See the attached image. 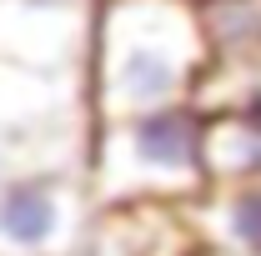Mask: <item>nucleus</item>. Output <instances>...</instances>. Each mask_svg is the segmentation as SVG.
<instances>
[{"instance_id": "f257e3e1", "label": "nucleus", "mask_w": 261, "mask_h": 256, "mask_svg": "<svg viewBox=\"0 0 261 256\" xmlns=\"http://www.w3.org/2000/svg\"><path fill=\"white\" fill-rule=\"evenodd\" d=\"M211 31L206 10L191 0H100L86 100L91 121H126L146 111L196 106L211 75Z\"/></svg>"}, {"instance_id": "f03ea898", "label": "nucleus", "mask_w": 261, "mask_h": 256, "mask_svg": "<svg viewBox=\"0 0 261 256\" xmlns=\"http://www.w3.org/2000/svg\"><path fill=\"white\" fill-rule=\"evenodd\" d=\"M206 141H211V116L201 106H171L96 126L86 166L96 206H136V201L196 206L216 186Z\"/></svg>"}, {"instance_id": "7ed1b4c3", "label": "nucleus", "mask_w": 261, "mask_h": 256, "mask_svg": "<svg viewBox=\"0 0 261 256\" xmlns=\"http://www.w3.org/2000/svg\"><path fill=\"white\" fill-rule=\"evenodd\" d=\"M86 171H31L0 186V256H86L96 231Z\"/></svg>"}, {"instance_id": "20e7f679", "label": "nucleus", "mask_w": 261, "mask_h": 256, "mask_svg": "<svg viewBox=\"0 0 261 256\" xmlns=\"http://www.w3.org/2000/svg\"><path fill=\"white\" fill-rule=\"evenodd\" d=\"M100 0H0V56L40 75H86Z\"/></svg>"}, {"instance_id": "39448f33", "label": "nucleus", "mask_w": 261, "mask_h": 256, "mask_svg": "<svg viewBox=\"0 0 261 256\" xmlns=\"http://www.w3.org/2000/svg\"><path fill=\"white\" fill-rule=\"evenodd\" d=\"M196 251H201V231L191 221V206L136 201V206H100L86 256H196Z\"/></svg>"}, {"instance_id": "423d86ee", "label": "nucleus", "mask_w": 261, "mask_h": 256, "mask_svg": "<svg viewBox=\"0 0 261 256\" xmlns=\"http://www.w3.org/2000/svg\"><path fill=\"white\" fill-rule=\"evenodd\" d=\"M91 111L56 116V121H25L0 126V186L31 171H86L91 166Z\"/></svg>"}, {"instance_id": "0eeeda50", "label": "nucleus", "mask_w": 261, "mask_h": 256, "mask_svg": "<svg viewBox=\"0 0 261 256\" xmlns=\"http://www.w3.org/2000/svg\"><path fill=\"white\" fill-rule=\"evenodd\" d=\"M201 246L261 256V181H216L191 206Z\"/></svg>"}, {"instance_id": "6e6552de", "label": "nucleus", "mask_w": 261, "mask_h": 256, "mask_svg": "<svg viewBox=\"0 0 261 256\" xmlns=\"http://www.w3.org/2000/svg\"><path fill=\"white\" fill-rule=\"evenodd\" d=\"M91 111L86 75H40L0 56V126H25V121H56Z\"/></svg>"}, {"instance_id": "1a4fd4ad", "label": "nucleus", "mask_w": 261, "mask_h": 256, "mask_svg": "<svg viewBox=\"0 0 261 256\" xmlns=\"http://www.w3.org/2000/svg\"><path fill=\"white\" fill-rule=\"evenodd\" d=\"M206 31H211V65H236V70H256L261 65V0H226L206 10Z\"/></svg>"}, {"instance_id": "9d476101", "label": "nucleus", "mask_w": 261, "mask_h": 256, "mask_svg": "<svg viewBox=\"0 0 261 256\" xmlns=\"http://www.w3.org/2000/svg\"><path fill=\"white\" fill-rule=\"evenodd\" d=\"M206 161H211V181H261V131L231 116H211Z\"/></svg>"}, {"instance_id": "9b49d317", "label": "nucleus", "mask_w": 261, "mask_h": 256, "mask_svg": "<svg viewBox=\"0 0 261 256\" xmlns=\"http://www.w3.org/2000/svg\"><path fill=\"white\" fill-rule=\"evenodd\" d=\"M196 256H241V251H211V246H201Z\"/></svg>"}, {"instance_id": "f8f14e48", "label": "nucleus", "mask_w": 261, "mask_h": 256, "mask_svg": "<svg viewBox=\"0 0 261 256\" xmlns=\"http://www.w3.org/2000/svg\"><path fill=\"white\" fill-rule=\"evenodd\" d=\"M191 5H201V10H211V5H226V0H191Z\"/></svg>"}]
</instances>
